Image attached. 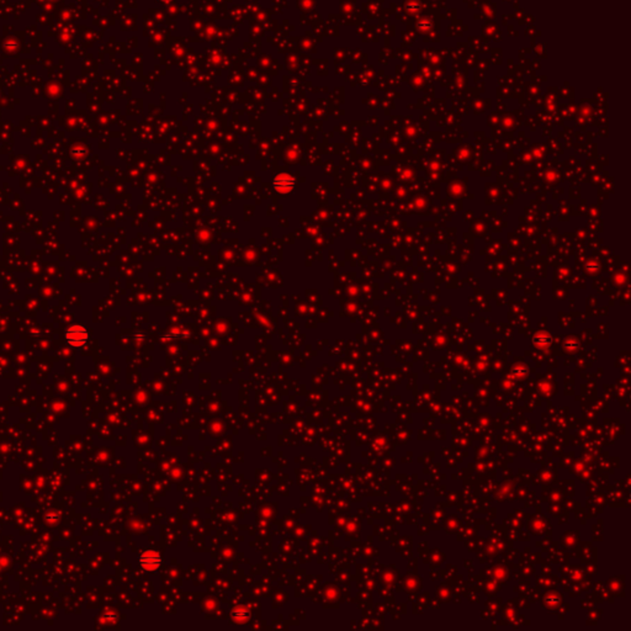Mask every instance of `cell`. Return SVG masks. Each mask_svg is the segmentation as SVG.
<instances>
[{"mask_svg": "<svg viewBox=\"0 0 631 631\" xmlns=\"http://www.w3.org/2000/svg\"><path fill=\"white\" fill-rule=\"evenodd\" d=\"M89 334L83 326H72L66 333V340L73 348H81L88 342Z\"/></svg>", "mask_w": 631, "mask_h": 631, "instance_id": "1", "label": "cell"}]
</instances>
